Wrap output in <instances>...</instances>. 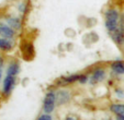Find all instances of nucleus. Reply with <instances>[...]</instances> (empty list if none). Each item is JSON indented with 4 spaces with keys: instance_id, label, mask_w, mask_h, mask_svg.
<instances>
[{
    "instance_id": "423d86ee",
    "label": "nucleus",
    "mask_w": 124,
    "mask_h": 120,
    "mask_svg": "<svg viewBox=\"0 0 124 120\" xmlns=\"http://www.w3.org/2000/svg\"><path fill=\"white\" fill-rule=\"evenodd\" d=\"M70 99V94L68 91L65 90H59L56 94V102L58 103L59 105H64L66 103L69 102Z\"/></svg>"
},
{
    "instance_id": "39448f33",
    "label": "nucleus",
    "mask_w": 124,
    "mask_h": 120,
    "mask_svg": "<svg viewBox=\"0 0 124 120\" xmlns=\"http://www.w3.org/2000/svg\"><path fill=\"white\" fill-rule=\"evenodd\" d=\"M111 37L116 44L121 45L124 42V30L121 28L120 26H117L113 32H111Z\"/></svg>"
},
{
    "instance_id": "dca6fc26",
    "label": "nucleus",
    "mask_w": 124,
    "mask_h": 120,
    "mask_svg": "<svg viewBox=\"0 0 124 120\" xmlns=\"http://www.w3.org/2000/svg\"><path fill=\"white\" fill-rule=\"evenodd\" d=\"M115 120H124V113H117L115 116Z\"/></svg>"
},
{
    "instance_id": "20e7f679",
    "label": "nucleus",
    "mask_w": 124,
    "mask_h": 120,
    "mask_svg": "<svg viewBox=\"0 0 124 120\" xmlns=\"http://www.w3.org/2000/svg\"><path fill=\"white\" fill-rule=\"evenodd\" d=\"M14 34L16 33L12 27H10L9 25H6V24H0V37L11 39L14 37Z\"/></svg>"
},
{
    "instance_id": "f03ea898",
    "label": "nucleus",
    "mask_w": 124,
    "mask_h": 120,
    "mask_svg": "<svg viewBox=\"0 0 124 120\" xmlns=\"http://www.w3.org/2000/svg\"><path fill=\"white\" fill-rule=\"evenodd\" d=\"M56 104V94L54 92H48L45 95L44 103H43V110L46 113H51L54 110Z\"/></svg>"
},
{
    "instance_id": "f3484780",
    "label": "nucleus",
    "mask_w": 124,
    "mask_h": 120,
    "mask_svg": "<svg viewBox=\"0 0 124 120\" xmlns=\"http://www.w3.org/2000/svg\"><path fill=\"white\" fill-rule=\"evenodd\" d=\"M120 27L124 30V14L121 15V21H120Z\"/></svg>"
},
{
    "instance_id": "6ab92c4d",
    "label": "nucleus",
    "mask_w": 124,
    "mask_h": 120,
    "mask_svg": "<svg viewBox=\"0 0 124 120\" xmlns=\"http://www.w3.org/2000/svg\"><path fill=\"white\" fill-rule=\"evenodd\" d=\"M3 63H5V60H3L2 57H0V69L3 67Z\"/></svg>"
},
{
    "instance_id": "9d476101",
    "label": "nucleus",
    "mask_w": 124,
    "mask_h": 120,
    "mask_svg": "<svg viewBox=\"0 0 124 120\" xmlns=\"http://www.w3.org/2000/svg\"><path fill=\"white\" fill-rule=\"evenodd\" d=\"M11 49H12V43L10 42L9 39L0 37V50L9 51Z\"/></svg>"
},
{
    "instance_id": "7ed1b4c3",
    "label": "nucleus",
    "mask_w": 124,
    "mask_h": 120,
    "mask_svg": "<svg viewBox=\"0 0 124 120\" xmlns=\"http://www.w3.org/2000/svg\"><path fill=\"white\" fill-rule=\"evenodd\" d=\"M14 85H16V76L7 74V76L5 78V81H3V94L6 96L10 95Z\"/></svg>"
},
{
    "instance_id": "0eeeda50",
    "label": "nucleus",
    "mask_w": 124,
    "mask_h": 120,
    "mask_svg": "<svg viewBox=\"0 0 124 120\" xmlns=\"http://www.w3.org/2000/svg\"><path fill=\"white\" fill-rule=\"evenodd\" d=\"M105 76V72L103 69H97L96 71L92 73L91 78H90V83L91 84H96L98 82L102 81Z\"/></svg>"
},
{
    "instance_id": "9b49d317",
    "label": "nucleus",
    "mask_w": 124,
    "mask_h": 120,
    "mask_svg": "<svg viewBox=\"0 0 124 120\" xmlns=\"http://www.w3.org/2000/svg\"><path fill=\"white\" fill-rule=\"evenodd\" d=\"M19 71H20V66H19V63H18V62H12V63H10L9 67H8L7 74L16 76V74L19 73Z\"/></svg>"
},
{
    "instance_id": "4468645a",
    "label": "nucleus",
    "mask_w": 124,
    "mask_h": 120,
    "mask_svg": "<svg viewBox=\"0 0 124 120\" xmlns=\"http://www.w3.org/2000/svg\"><path fill=\"white\" fill-rule=\"evenodd\" d=\"M78 82L80 84H85L88 82V76L86 74H79V78H78Z\"/></svg>"
},
{
    "instance_id": "a211bd4d",
    "label": "nucleus",
    "mask_w": 124,
    "mask_h": 120,
    "mask_svg": "<svg viewBox=\"0 0 124 120\" xmlns=\"http://www.w3.org/2000/svg\"><path fill=\"white\" fill-rule=\"evenodd\" d=\"M115 92H116V94L119 97H124V92L122 90H116Z\"/></svg>"
},
{
    "instance_id": "2eb2a0df",
    "label": "nucleus",
    "mask_w": 124,
    "mask_h": 120,
    "mask_svg": "<svg viewBox=\"0 0 124 120\" xmlns=\"http://www.w3.org/2000/svg\"><path fill=\"white\" fill-rule=\"evenodd\" d=\"M38 120H52V117H51V115L49 113H43V115H41L40 117H39V119Z\"/></svg>"
},
{
    "instance_id": "f8f14e48",
    "label": "nucleus",
    "mask_w": 124,
    "mask_h": 120,
    "mask_svg": "<svg viewBox=\"0 0 124 120\" xmlns=\"http://www.w3.org/2000/svg\"><path fill=\"white\" fill-rule=\"evenodd\" d=\"M110 109L114 113H124V105L123 104H113L110 106Z\"/></svg>"
},
{
    "instance_id": "4be33fe9",
    "label": "nucleus",
    "mask_w": 124,
    "mask_h": 120,
    "mask_svg": "<svg viewBox=\"0 0 124 120\" xmlns=\"http://www.w3.org/2000/svg\"><path fill=\"white\" fill-rule=\"evenodd\" d=\"M1 78H2V72H1V70H0V81H1Z\"/></svg>"
},
{
    "instance_id": "412c9836",
    "label": "nucleus",
    "mask_w": 124,
    "mask_h": 120,
    "mask_svg": "<svg viewBox=\"0 0 124 120\" xmlns=\"http://www.w3.org/2000/svg\"><path fill=\"white\" fill-rule=\"evenodd\" d=\"M65 120H76V119H75V118H74V117H67Z\"/></svg>"
},
{
    "instance_id": "6e6552de",
    "label": "nucleus",
    "mask_w": 124,
    "mask_h": 120,
    "mask_svg": "<svg viewBox=\"0 0 124 120\" xmlns=\"http://www.w3.org/2000/svg\"><path fill=\"white\" fill-rule=\"evenodd\" d=\"M111 69H112L113 72L116 73V74H124V61L116 60V61L112 62V65H111Z\"/></svg>"
},
{
    "instance_id": "f257e3e1",
    "label": "nucleus",
    "mask_w": 124,
    "mask_h": 120,
    "mask_svg": "<svg viewBox=\"0 0 124 120\" xmlns=\"http://www.w3.org/2000/svg\"><path fill=\"white\" fill-rule=\"evenodd\" d=\"M119 23V12L115 9H109L105 11V27L109 32H113L117 27Z\"/></svg>"
},
{
    "instance_id": "aec40b11",
    "label": "nucleus",
    "mask_w": 124,
    "mask_h": 120,
    "mask_svg": "<svg viewBox=\"0 0 124 120\" xmlns=\"http://www.w3.org/2000/svg\"><path fill=\"white\" fill-rule=\"evenodd\" d=\"M19 9H20V11L23 13V12H24V5H23V3H21V5L19 6Z\"/></svg>"
},
{
    "instance_id": "1a4fd4ad",
    "label": "nucleus",
    "mask_w": 124,
    "mask_h": 120,
    "mask_svg": "<svg viewBox=\"0 0 124 120\" xmlns=\"http://www.w3.org/2000/svg\"><path fill=\"white\" fill-rule=\"evenodd\" d=\"M78 78L79 74H73V75H67V76H63L61 79L59 84L61 85H67V84H71L74 82H78Z\"/></svg>"
},
{
    "instance_id": "ddd939ff",
    "label": "nucleus",
    "mask_w": 124,
    "mask_h": 120,
    "mask_svg": "<svg viewBox=\"0 0 124 120\" xmlns=\"http://www.w3.org/2000/svg\"><path fill=\"white\" fill-rule=\"evenodd\" d=\"M7 23H8V25H9L10 27H12V28H19L20 26H21V22H20L19 19H16V18L8 19Z\"/></svg>"
}]
</instances>
